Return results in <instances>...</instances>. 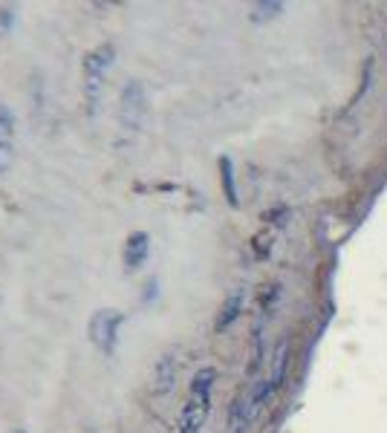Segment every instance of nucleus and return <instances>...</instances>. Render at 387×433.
Returning <instances> with one entry per match:
<instances>
[{
    "label": "nucleus",
    "mask_w": 387,
    "mask_h": 433,
    "mask_svg": "<svg viewBox=\"0 0 387 433\" xmlns=\"http://www.w3.org/2000/svg\"><path fill=\"white\" fill-rule=\"evenodd\" d=\"M246 298H249V289H246L243 283L234 286L232 292L225 295V300H223V306H220V312H217V318H214V330H217V332H225V330L240 318V312L246 309Z\"/></svg>",
    "instance_id": "obj_7"
},
{
    "label": "nucleus",
    "mask_w": 387,
    "mask_h": 433,
    "mask_svg": "<svg viewBox=\"0 0 387 433\" xmlns=\"http://www.w3.org/2000/svg\"><path fill=\"white\" fill-rule=\"evenodd\" d=\"M113 61H116V46L110 41L93 46L81 61V90H84L87 110L90 113L96 110V101H98L101 87H104V81H108L110 69H113Z\"/></svg>",
    "instance_id": "obj_2"
},
{
    "label": "nucleus",
    "mask_w": 387,
    "mask_h": 433,
    "mask_svg": "<svg viewBox=\"0 0 387 433\" xmlns=\"http://www.w3.org/2000/svg\"><path fill=\"white\" fill-rule=\"evenodd\" d=\"M125 323V312L119 309H96L87 323V332H90L93 347L101 355H113L119 344V327Z\"/></svg>",
    "instance_id": "obj_4"
},
{
    "label": "nucleus",
    "mask_w": 387,
    "mask_h": 433,
    "mask_svg": "<svg viewBox=\"0 0 387 433\" xmlns=\"http://www.w3.org/2000/svg\"><path fill=\"white\" fill-rule=\"evenodd\" d=\"M15 433H26V430H24V427H17V430H15Z\"/></svg>",
    "instance_id": "obj_12"
},
{
    "label": "nucleus",
    "mask_w": 387,
    "mask_h": 433,
    "mask_svg": "<svg viewBox=\"0 0 387 433\" xmlns=\"http://www.w3.org/2000/svg\"><path fill=\"white\" fill-rule=\"evenodd\" d=\"M17 148V116L9 104H0V176L9 173Z\"/></svg>",
    "instance_id": "obj_5"
},
{
    "label": "nucleus",
    "mask_w": 387,
    "mask_h": 433,
    "mask_svg": "<svg viewBox=\"0 0 387 433\" xmlns=\"http://www.w3.org/2000/svg\"><path fill=\"white\" fill-rule=\"evenodd\" d=\"M220 179H223V191H225V200L237 205V188H234V168H232V159H220Z\"/></svg>",
    "instance_id": "obj_10"
},
{
    "label": "nucleus",
    "mask_w": 387,
    "mask_h": 433,
    "mask_svg": "<svg viewBox=\"0 0 387 433\" xmlns=\"http://www.w3.org/2000/svg\"><path fill=\"white\" fill-rule=\"evenodd\" d=\"M173 378H177V358H173V353H165L160 361H156V370H153V390L156 393H168L173 387Z\"/></svg>",
    "instance_id": "obj_9"
},
{
    "label": "nucleus",
    "mask_w": 387,
    "mask_h": 433,
    "mask_svg": "<svg viewBox=\"0 0 387 433\" xmlns=\"http://www.w3.org/2000/svg\"><path fill=\"white\" fill-rule=\"evenodd\" d=\"M12 24H15V9L0 6V35H9L12 32Z\"/></svg>",
    "instance_id": "obj_11"
},
{
    "label": "nucleus",
    "mask_w": 387,
    "mask_h": 433,
    "mask_svg": "<svg viewBox=\"0 0 387 433\" xmlns=\"http://www.w3.org/2000/svg\"><path fill=\"white\" fill-rule=\"evenodd\" d=\"M150 257V234L148 231H133L125 237V248H121V263H125V272L133 275L145 266Z\"/></svg>",
    "instance_id": "obj_6"
},
{
    "label": "nucleus",
    "mask_w": 387,
    "mask_h": 433,
    "mask_svg": "<svg viewBox=\"0 0 387 433\" xmlns=\"http://www.w3.org/2000/svg\"><path fill=\"white\" fill-rule=\"evenodd\" d=\"M255 413H252V396L249 390H240L232 402V410H228V430L232 433H246V427L252 425Z\"/></svg>",
    "instance_id": "obj_8"
},
{
    "label": "nucleus",
    "mask_w": 387,
    "mask_h": 433,
    "mask_svg": "<svg viewBox=\"0 0 387 433\" xmlns=\"http://www.w3.org/2000/svg\"><path fill=\"white\" fill-rule=\"evenodd\" d=\"M214 384H217V370L214 367H200L197 373H194L191 384H188L185 405H182L180 419H177V433H203L205 419L211 413Z\"/></svg>",
    "instance_id": "obj_1"
},
{
    "label": "nucleus",
    "mask_w": 387,
    "mask_h": 433,
    "mask_svg": "<svg viewBox=\"0 0 387 433\" xmlns=\"http://www.w3.org/2000/svg\"><path fill=\"white\" fill-rule=\"evenodd\" d=\"M145 90L139 81H128L125 90H121V99H119V133L125 136V142H130L139 128H142V119H145Z\"/></svg>",
    "instance_id": "obj_3"
}]
</instances>
